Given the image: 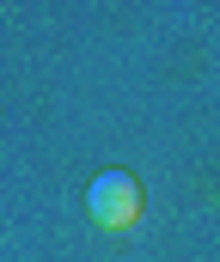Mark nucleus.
I'll return each instance as SVG.
<instances>
[{
    "instance_id": "1",
    "label": "nucleus",
    "mask_w": 220,
    "mask_h": 262,
    "mask_svg": "<svg viewBox=\"0 0 220 262\" xmlns=\"http://www.w3.org/2000/svg\"><path fill=\"white\" fill-rule=\"evenodd\" d=\"M141 207H147V195L135 183V171H104V177L86 183V220L98 232H129L141 220Z\"/></svg>"
}]
</instances>
